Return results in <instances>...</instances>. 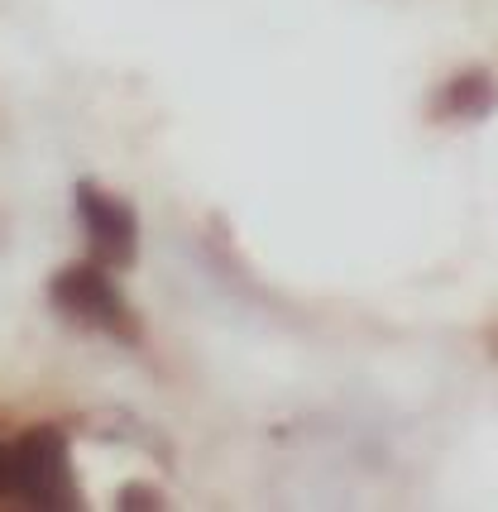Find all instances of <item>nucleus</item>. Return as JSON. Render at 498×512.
<instances>
[{
    "instance_id": "4",
    "label": "nucleus",
    "mask_w": 498,
    "mask_h": 512,
    "mask_svg": "<svg viewBox=\"0 0 498 512\" xmlns=\"http://www.w3.org/2000/svg\"><path fill=\"white\" fill-rule=\"evenodd\" d=\"M0 484H5V450H0Z\"/></svg>"
},
{
    "instance_id": "1",
    "label": "nucleus",
    "mask_w": 498,
    "mask_h": 512,
    "mask_svg": "<svg viewBox=\"0 0 498 512\" xmlns=\"http://www.w3.org/2000/svg\"><path fill=\"white\" fill-rule=\"evenodd\" d=\"M5 484L29 508H77V484L68 465V441L58 426H34L5 455Z\"/></svg>"
},
{
    "instance_id": "3",
    "label": "nucleus",
    "mask_w": 498,
    "mask_h": 512,
    "mask_svg": "<svg viewBox=\"0 0 498 512\" xmlns=\"http://www.w3.org/2000/svg\"><path fill=\"white\" fill-rule=\"evenodd\" d=\"M77 211H82V225H87L91 254L101 259L106 268H125L135 259V216L130 206L101 187L82 182L77 187Z\"/></svg>"
},
{
    "instance_id": "2",
    "label": "nucleus",
    "mask_w": 498,
    "mask_h": 512,
    "mask_svg": "<svg viewBox=\"0 0 498 512\" xmlns=\"http://www.w3.org/2000/svg\"><path fill=\"white\" fill-rule=\"evenodd\" d=\"M53 307L87 326V331H101V335H120V340H135V316L125 307L120 288L111 283L106 264H77V268H63L53 278Z\"/></svg>"
}]
</instances>
